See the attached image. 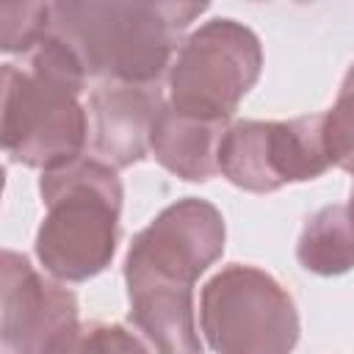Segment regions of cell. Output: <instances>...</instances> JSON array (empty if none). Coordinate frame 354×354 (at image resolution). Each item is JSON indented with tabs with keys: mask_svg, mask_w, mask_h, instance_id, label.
Listing matches in <instances>:
<instances>
[{
	"mask_svg": "<svg viewBox=\"0 0 354 354\" xmlns=\"http://www.w3.org/2000/svg\"><path fill=\"white\" fill-rule=\"evenodd\" d=\"M221 252L224 218L196 196L169 205L133 238L124 257L130 321L158 354H202L194 282Z\"/></svg>",
	"mask_w": 354,
	"mask_h": 354,
	"instance_id": "6da1fadb",
	"label": "cell"
},
{
	"mask_svg": "<svg viewBox=\"0 0 354 354\" xmlns=\"http://www.w3.org/2000/svg\"><path fill=\"white\" fill-rule=\"evenodd\" d=\"M50 30L102 83H158L205 3H50Z\"/></svg>",
	"mask_w": 354,
	"mask_h": 354,
	"instance_id": "7a4b0ae2",
	"label": "cell"
},
{
	"mask_svg": "<svg viewBox=\"0 0 354 354\" xmlns=\"http://www.w3.org/2000/svg\"><path fill=\"white\" fill-rule=\"evenodd\" d=\"M75 53L50 30L25 66H3V149L14 163L58 169L80 158L86 147V88Z\"/></svg>",
	"mask_w": 354,
	"mask_h": 354,
	"instance_id": "3957f363",
	"label": "cell"
},
{
	"mask_svg": "<svg viewBox=\"0 0 354 354\" xmlns=\"http://www.w3.org/2000/svg\"><path fill=\"white\" fill-rule=\"evenodd\" d=\"M44 221L36 232V257L61 282H86L105 271L119 241L122 183L100 158H77L39 180Z\"/></svg>",
	"mask_w": 354,
	"mask_h": 354,
	"instance_id": "277c9868",
	"label": "cell"
},
{
	"mask_svg": "<svg viewBox=\"0 0 354 354\" xmlns=\"http://www.w3.org/2000/svg\"><path fill=\"white\" fill-rule=\"evenodd\" d=\"M199 324L216 354H290L299 340L290 293L271 274L241 263L205 282Z\"/></svg>",
	"mask_w": 354,
	"mask_h": 354,
	"instance_id": "5b68a950",
	"label": "cell"
},
{
	"mask_svg": "<svg viewBox=\"0 0 354 354\" xmlns=\"http://www.w3.org/2000/svg\"><path fill=\"white\" fill-rule=\"evenodd\" d=\"M263 66L260 39L235 19H210L194 30L169 66V105L185 116L227 122Z\"/></svg>",
	"mask_w": 354,
	"mask_h": 354,
	"instance_id": "8992f818",
	"label": "cell"
},
{
	"mask_svg": "<svg viewBox=\"0 0 354 354\" xmlns=\"http://www.w3.org/2000/svg\"><path fill=\"white\" fill-rule=\"evenodd\" d=\"M324 113L290 122L243 119L227 127L218 147V171L238 188L268 194L288 183L315 180L329 169Z\"/></svg>",
	"mask_w": 354,
	"mask_h": 354,
	"instance_id": "52a82bcc",
	"label": "cell"
},
{
	"mask_svg": "<svg viewBox=\"0 0 354 354\" xmlns=\"http://www.w3.org/2000/svg\"><path fill=\"white\" fill-rule=\"evenodd\" d=\"M3 354H47L77 326V299L39 274L25 254L3 252Z\"/></svg>",
	"mask_w": 354,
	"mask_h": 354,
	"instance_id": "ba28073f",
	"label": "cell"
},
{
	"mask_svg": "<svg viewBox=\"0 0 354 354\" xmlns=\"http://www.w3.org/2000/svg\"><path fill=\"white\" fill-rule=\"evenodd\" d=\"M163 105L158 83H100L88 97L97 158L113 169L138 163L149 152V136Z\"/></svg>",
	"mask_w": 354,
	"mask_h": 354,
	"instance_id": "9c48e42d",
	"label": "cell"
},
{
	"mask_svg": "<svg viewBox=\"0 0 354 354\" xmlns=\"http://www.w3.org/2000/svg\"><path fill=\"white\" fill-rule=\"evenodd\" d=\"M227 127V122L185 116L166 102L152 127L149 152L163 169L183 180H210L218 174V147Z\"/></svg>",
	"mask_w": 354,
	"mask_h": 354,
	"instance_id": "30bf717a",
	"label": "cell"
},
{
	"mask_svg": "<svg viewBox=\"0 0 354 354\" xmlns=\"http://www.w3.org/2000/svg\"><path fill=\"white\" fill-rule=\"evenodd\" d=\"M299 263L321 277H337L354 268V221L343 205H326L307 218L299 243Z\"/></svg>",
	"mask_w": 354,
	"mask_h": 354,
	"instance_id": "8fae6325",
	"label": "cell"
},
{
	"mask_svg": "<svg viewBox=\"0 0 354 354\" xmlns=\"http://www.w3.org/2000/svg\"><path fill=\"white\" fill-rule=\"evenodd\" d=\"M47 354H149V348L122 324L91 321L69 329Z\"/></svg>",
	"mask_w": 354,
	"mask_h": 354,
	"instance_id": "7c38bea8",
	"label": "cell"
},
{
	"mask_svg": "<svg viewBox=\"0 0 354 354\" xmlns=\"http://www.w3.org/2000/svg\"><path fill=\"white\" fill-rule=\"evenodd\" d=\"M324 141L329 163L354 174V64L343 77L335 105L324 113Z\"/></svg>",
	"mask_w": 354,
	"mask_h": 354,
	"instance_id": "4fadbf2b",
	"label": "cell"
},
{
	"mask_svg": "<svg viewBox=\"0 0 354 354\" xmlns=\"http://www.w3.org/2000/svg\"><path fill=\"white\" fill-rule=\"evenodd\" d=\"M3 39L0 47L6 53H33L39 41L50 33L53 8L50 3H8L0 8Z\"/></svg>",
	"mask_w": 354,
	"mask_h": 354,
	"instance_id": "5bb4252c",
	"label": "cell"
},
{
	"mask_svg": "<svg viewBox=\"0 0 354 354\" xmlns=\"http://www.w3.org/2000/svg\"><path fill=\"white\" fill-rule=\"evenodd\" d=\"M346 210H348V216H351V221H354V188H351V199H348Z\"/></svg>",
	"mask_w": 354,
	"mask_h": 354,
	"instance_id": "9a60e30c",
	"label": "cell"
}]
</instances>
